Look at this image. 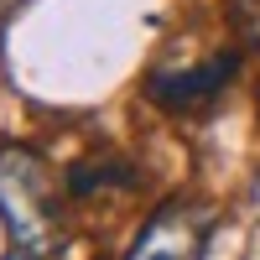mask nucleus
Masks as SVG:
<instances>
[{"label": "nucleus", "mask_w": 260, "mask_h": 260, "mask_svg": "<svg viewBox=\"0 0 260 260\" xmlns=\"http://www.w3.org/2000/svg\"><path fill=\"white\" fill-rule=\"evenodd\" d=\"M136 182V172H130L120 156H99V161H78L68 167V177L62 187L73 192V198H94V192H110V187H130Z\"/></svg>", "instance_id": "obj_4"}, {"label": "nucleus", "mask_w": 260, "mask_h": 260, "mask_svg": "<svg viewBox=\"0 0 260 260\" xmlns=\"http://www.w3.org/2000/svg\"><path fill=\"white\" fill-rule=\"evenodd\" d=\"M208 213L198 203L172 198L146 219V229L136 234L125 260H203L208 255Z\"/></svg>", "instance_id": "obj_3"}, {"label": "nucleus", "mask_w": 260, "mask_h": 260, "mask_svg": "<svg viewBox=\"0 0 260 260\" xmlns=\"http://www.w3.org/2000/svg\"><path fill=\"white\" fill-rule=\"evenodd\" d=\"M0 224L11 234V250H26L37 260H52L68 245L52 167L16 141H0Z\"/></svg>", "instance_id": "obj_1"}, {"label": "nucleus", "mask_w": 260, "mask_h": 260, "mask_svg": "<svg viewBox=\"0 0 260 260\" xmlns=\"http://www.w3.org/2000/svg\"><path fill=\"white\" fill-rule=\"evenodd\" d=\"M6 260H37V255H26V250H11V255H6Z\"/></svg>", "instance_id": "obj_5"}, {"label": "nucleus", "mask_w": 260, "mask_h": 260, "mask_svg": "<svg viewBox=\"0 0 260 260\" xmlns=\"http://www.w3.org/2000/svg\"><path fill=\"white\" fill-rule=\"evenodd\" d=\"M234 73H240V52H213L208 62H198V68H182V73H151L146 78V99L156 104V110L167 115H208L213 99H219Z\"/></svg>", "instance_id": "obj_2"}]
</instances>
